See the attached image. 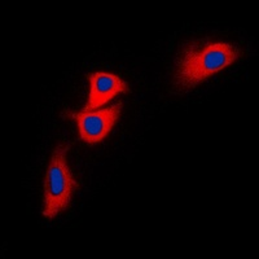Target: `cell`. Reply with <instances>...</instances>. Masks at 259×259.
<instances>
[{
  "label": "cell",
  "mask_w": 259,
  "mask_h": 259,
  "mask_svg": "<svg viewBox=\"0 0 259 259\" xmlns=\"http://www.w3.org/2000/svg\"><path fill=\"white\" fill-rule=\"evenodd\" d=\"M90 94L87 104L83 108L84 112L97 109L104 104L109 103L117 95L130 91L128 84L122 78L106 71H96L90 74Z\"/></svg>",
  "instance_id": "277c9868"
},
{
  "label": "cell",
  "mask_w": 259,
  "mask_h": 259,
  "mask_svg": "<svg viewBox=\"0 0 259 259\" xmlns=\"http://www.w3.org/2000/svg\"><path fill=\"white\" fill-rule=\"evenodd\" d=\"M69 148L68 143H60L51 156L45 180L43 217L47 219L56 218L68 209L74 192L79 188V183L74 179L68 165Z\"/></svg>",
  "instance_id": "7a4b0ae2"
},
{
  "label": "cell",
  "mask_w": 259,
  "mask_h": 259,
  "mask_svg": "<svg viewBox=\"0 0 259 259\" xmlns=\"http://www.w3.org/2000/svg\"><path fill=\"white\" fill-rule=\"evenodd\" d=\"M242 53L241 48L224 41H192L178 60L175 87L180 92L194 89L237 61Z\"/></svg>",
  "instance_id": "6da1fadb"
},
{
  "label": "cell",
  "mask_w": 259,
  "mask_h": 259,
  "mask_svg": "<svg viewBox=\"0 0 259 259\" xmlns=\"http://www.w3.org/2000/svg\"><path fill=\"white\" fill-rule=\"evenodd\" d=\"M122 103H117L106 109L97 112H65L66 117L73 118L78 124V131L83 142L87 144L101 143L109 135L115 122L121 115Z\"/></svg>",
  "instance_id": "3957f363"
}]
</instances>
